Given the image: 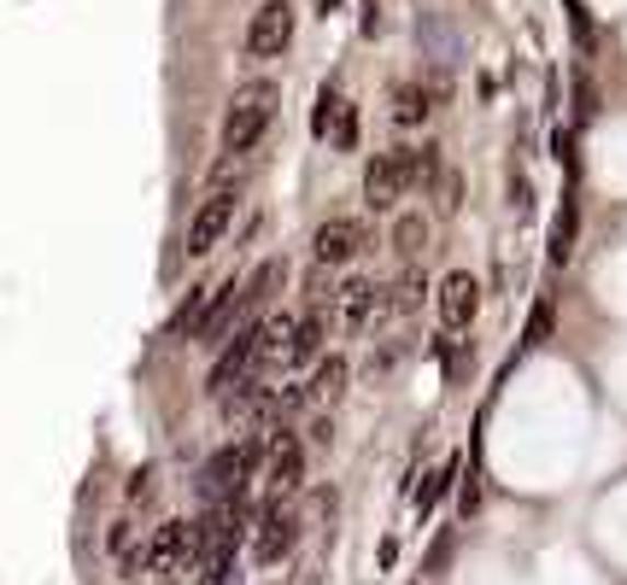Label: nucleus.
<instances>
[{"label":"nucleus","mask_w":627,"mask_h":585,"mask_svg":"<svg viewBox=\"0 0 627 585\" xmlns=\"http://www.w3.org/2000/svg\"><path fill=\"white\" fill-rule=\"evenodd\" d=\"M341 82H323V94H317V112H311V129H317V141H329V129H334V117H341Z\"/></svg>","instance_id":"obj_20"},{"label":"nucleus","mask_w":627,"mask_h":585,"mask_svg":"<svg viewBox=\"0 0 627 585\" xmlns=\"http://www.w3.org/2000/svg\"><path fill=\"white\" fill-rule=\"evenodd\" d=\"M311 392V404H334L346 392V357H317V375L305 381Z\"/></svg>","instance_id":"obj_17"},{"label":"nucleus","mask_w":627,"mask_h":585,"mask_svg":"<svg viewBox=\"0 0 627 585\" xmlns=\"http://www.w3.org/2000/svg\"><path fill=\"white\" fill-rule=\"evenodd\" d=\"M422 240H429V222H422L417 211H404V217L394 222V252L417 257V252H422Z\"/></svg>","instance_id":"obj_21"},{"label":"nucleus","mask_w":627,"mask_h":585,"mask_svg":"<svg viewBox=\"0 0 627 585\" xmlns=\"http://www.w3.org/2000/svg\"><path fill=\"white\" fill-rule=\"evenodd\" d=\"M282 275H287V264H282V257H264V264H259V269H252L247 282H241V311H247V322L259 317V311H264L270 299H276Z\"/></svg>","instance_id":"obj_14"},{"label":"nucleus","mask_w":627,"mask_h":585,"mask_svg":"<svg viewBox=\"0 0 627 585\" xmlns=\"http://www.w3.org/2000/svg\"><path fill=\"white\" fill-rule=\"evenodd\" d=\"M417 305H422V275L411 269V275L394 287V311H417Z\"/></svg>","instance_id":"obj_26"},{"label":"nucleus","mask_w":627,"mask_h":585,"mask_svg":"<svg viewBox=\"0 0 627 585\" xmlns=\"http://www.w3.org/2000/svg\"><path fill=\"white\" fill-rule=\"evenodd\" d=\"M259 462H264V439L247 434V439H229L200 462V497L206 504H241L247 486L259 480Z\"/></svg>","instance_id":"obj_1"},{"label":"nucleus","mask_w":627,"mask_h":585,"mask_svg":"<svg viewBox=\"0 0 627 585\" xmlns=\"http://www.w3.org/2000/svg\"><path fill=\"white\" fill-rule=\"evenodd\" d=\"M546 257H551V264H569V257H574V199H563V211H557V222H551Z\"/></svg>","instance_id":"obj_19"},{"label":"nucleus","mask_w":627,"mask_h":585,"mask_svg":"<svg viewBox=\"0 0 627 585\" xmlns=\"http://www.w3.org/2000/svg\"><path fill=\"white\" fill-rule=\"evenodd\" d=\"M364 246H369V229L358 217H329V222H317V234H311L317 269H346Z\"/></svg>","instance_id":"obj_8"},{"label":"nucleus","mask_w":627,"mask_h":585,"mask_svg":"<svg viewBox=\"0 0 627 585\" xmlns=\"http://www.w3.org/2000/svg\"><path fill=\"white\" fill-rule=\"evenodd\" d=\"M334 305H341V322H346V329H364V322L376 317V305H381V287L352 275L346 287H334Z\"/></svg>","instance_id":"obj_15"},{"label":"nucleus","mask_w":627,"mask_h":585,"mask_svg":"<svg viewBox=\"0 0 627 585\" xmlns=\"http://www.w3.org/2000/svg\"><path fill=\"white\" fill-rule=\"evenodd\" d=\"M276 112H282L276 82H247V89H235L229 112H224V159H247V152L270 135Z\"/></svg>","instance_id":"obj_2"},{"label":"nucleus","mask_w":627,"mask_h":585,"mask_svg":"<svg viewBox=\"0 0 627 585\" xmlns=\"http://www.w3.org/2000/svg\"><path fill=\"white\" fill-rule=\"evenodd\" d=\"M311 7H317V12H323V19H329V12L341 7V0H311Z\"/></svg>","instance_id":"obj_28"},{"label":"nucleus","mask_w":627,"mask_h":585,"mask_svg":"<svg viewBox=\"0 0 627 585\" xmlns=\"http://www.w3.org/2000/svg\"><path fill=\"white\" fill-rule=\"evenodd\" d=\"M305 486V445L287 427H270L264 439V504H287Z\"/></svg>","instance_id":"obj_6"},{"label":"nucleus","mask_w":627,"mask_h":585,"mask_svg":"<svg viewBox=\"0 0 627 585\" xmlns=\"http://www.w3.org/2000/svg\"><path fill=\"white\" fill-rule=\"evenodd\" d=\"M434 311H440V329L446 334H464L469 322H476V311H481V282L469 269H452L446 282L434 287Z\"/></svg>","instance_id":"obj_10"},{"label":"nucleus","mask_w":627,"mask_h":585,"mask_svg":"<svg viewBox=\"0 0 627 585\" xmlns=\"http://www.w3.org/2000/svg\"><path fill=\"white\" fill-rule=\"evenodd\" d=\"M329 147H334V152H352V147H358V106H352V100L341 106V117H334V129H329Z\"/></svg>","instance_id":"obj_22"},{"label":"nucleus","mask_w":627,"mask_h":585,"mask_svg":"<svg viewBox=\"0 0 627 585\" xmlns=\"http://www.w3.org/2000/svg\"><path fill=\"white\" fill-rule=\"evenodd\" d=\"M235 317L247 322V311H241V275H229L224 287H212L206 311H200V322H194V340H200V346H224Z\"/></svg>","instance_id":"obj_12"},{"label":"nucleus","mask_w":627,"mask_h":585,"mask_svg":"<svg viewBox=\"0 0 627 585\" xmlns=\"http://www.w3.org/2000/svg\"><path fill=\"white\" fill-rule=\"evenodd\" d=\"M440 170V147H417V187H429Z\"/></svg>","instance_id":"obj_27"},{"label":"nucleus","mask_w":627,"mask_h":585,"mask_svg":"<svg viewBox=\"0 0 627 585\" xmlns=\"http://www.w3.org/2000/svg\"><path fill=\"white\" fill-rule=\"evenodd\" d=\"M164 585H171V580H164Z\"/></svg>","instance_id":"obj_29"},{"label":"nucleus","mask_w":627,"mask_h":585,"mask_svg":"<svg viewBox=\"0 0 627 585\" xmlns=\"http://www.w3.org/2000/svg\"><path fill=\"white\" fill-rule=\"evenodd\" d=\"M417 187V147H387L364 164V205L369 211H399V199Z\"/></svg>","instance_id":"obj_5"},{"label":"nucleus","mask_w":627,"mask_h":585,"mask_svg":"<svg viewBox=\"0 0 627 585\" xmlns=\"http://www.w3.org/2000/svg\"><path fill=\"white\" fill-rule=\"evenodd\" d=\"M206 299H212V287H189V292H182L176 317L164 322V340H171V346H182V340H194V322H200V311H206Z\"/></svg>","instance_id":"obj_18"},{"label":"nucleus","mask_w":627,"mask_h":585,"mask_svg":"<svg viewBox=\"0 0 627 585\" xmlns=\"http://www.w3.org/2000/svg\"><path fill=\"white\" fill-rule=\"evenodd\" d=\"M259 364H264V317H252V322H241V329L224 340V352H217V364L206 375V392H212V399H229L241 381L259 375Z\"/></svg>","instance_id":"obj_4"},{"label":"nucleus","mask_w":627,"mask_h":585,"mask_svg":"<svg viewBox=\"0 0 627 585\" xmlns=\"http://www.w3.org/2000/svg\"><path fill=\"white\" fill-rule=\"evenodd\" d=\"M241 164H247V159H229L224 176L212 182V194L200 199V211L189 217V240H182V252H189V257H206L217 240L229 234L235 211H241Z\"/></svg>","instance_id":"obj_3"},{"label":"nucleus","mask_w":627,"mask_h":585,"mask_svg":"<svg viewBox=\"0 0 627 585\" xmlns=\"http://www.w3.org/2000/svg\"><path fill=\"white\" fill-rule=\"evenodd\" d=\"M429 112H434V94L422 89V82H399V89H394V124L399 129L429 124Z\"/></svg>","instance_id":"obj_16"},{"label":"nucleus","mask_w":627,"mask_h":585,"mask_svg":"<svg viewBox=\"0 0 627 585\" xmlns=\"http://www.w3.org/2000/svg\"><path fill=\"white\" fill-rule=\"evenodd\" d=\"M106 550H112V557L124 562V567H135V521H129V515H124V521H112V532H106Z\"/></svg>","instance_id":"obj_23"},{"label":"nucleus","mask_w":627,"mask_h":585,"mask_svg":"<svg viewBox=\"0 0 627 585\" xmlns=\"http://www.w3.org/2000/svg\"><path fill=\"white\" fill-rule=\"evenodd\" d=\"M294 42V0H264L247 19V59H276Z\"/></svg>","instance_id":"obj_9"},{"label":"nucleus","mask_w":627,"mask_h":585,"mask_svg":"<svg viewBox=\"0 0 627 585\" xmlns=\"http://www.w3.org/2000/svg\"><path fill=\"white\" fill-rule=\"evenodd\" d=\"M546 334H551V299H539L534 305V317H528V334H522V346H546Z\"/></svg>","instance_id":"obj_25"},{"label":"nucleus","mask_w":627,"mask_h":585,"mask_svg":"<svg viewBox=\"0 0 627 585\" xmlns=\"http://www.w3.org/2000/svg\"><path fill=\"white\" fill-rule=\"evenodd\" d=\"M323 340H329V322H323V311H305V317L294 322V340H287V369L317 364V357H323Z\"/></svg>","instance_id":"obj_13"},{"label":"nucleus","mask_w":627,"mask_h":585,"mask_svg":"<svg viewBox=\"0 0 627 585\" xmlns=\"http://www.w3.org/2000/svg\"><path fill=\"white\" fill-rule=\"evenodd\" d=\"M452 474H457V462H440V469L429 474V486H422V492H417V515H429V509L440 504V492H446V486H452Z\"/></svg>","instance_id":"obj_24"},{"label":"nucleus","mask_w":627,"mask_h":585,"mask_svg":"<svg viewBox=\"0 0 627 585\" xmlns=\"http://www.w3.org/2000/svg\"><path fill=\"white\" fill-rule=\"evenodd\" d=\"M189 557H194V521H164V527H152V539L141 550V567L159 574V580H171Z\"/></svg>","instance_id":"obj_11"},{"label":"nucleus","mask_w":627,"mask_h":585,"mask_svg":"<svg viewBox=\"0 0 627 585\" xmlns=\"http://www.w3.org/2000/svg\"><path fill=\"white\" fill-rule=\"evenodd\" d=\"M294 544H299V515L287 509V504H264L259 527H252V539H247L252 562H259V567H276V562L294 557Z\"/></svg>","instance_id":"obj_7"}]
</instances>
